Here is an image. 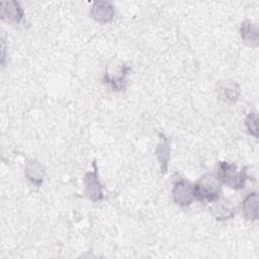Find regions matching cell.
I'll list each match as a JSON object with an SVG mask.
<instances>
[{
    "label": "cell",
    "mask_w": 259,
    "mask_h": 259,
    "mask_svg": "<svg viewBox=\"0 0 259 259\" xmlns=\"http://www.w3.org/2000/svg\"><path fill=\"white\" fill-rule=\"evenodd\" d=\"M240 34L243 42L250 47H257L259 41V33L257 25L251 20H246L241 24Z\"/></svg>",
    "instance_id": "obj_12"
},
{
    "label": "cell",
    "mask_w": 259,
    "mask_h": 259,
    "mask_svg": "<svg viewBox=\"0 0 259 259\" xmlns=\"http://www.w3.org/2000/svg\"><path fill=\"white\" fill-rule=\"evenodd\" d=\"M215 175L222 184L235 190L243 189L250 178L245 168L239 169L236 164L227 161L219 163Z\"/></svg>",
    "instance_id": "obj_1"
},
{
    "label": "cell",
    "mask_w": 259,
    "mask_h": 259,
    "mask_svg": "<svg viewBox=\"0 0 259 259\" xmlns=\"http://www.w3.org/2000/svg\"><path fill=\"white\" fill-rule=\"evenodd\" d=\"M195 199L211 202L221 196L222 183L215 174L205 173L193 184Z\"/></svg>",
    "instance_id": "obj_2"
},
{
    "label": "cell",
    "mask_w": 259,
    "mask_h": 259,
    "mask_svg": "<svg viewBox=\"0 0 259 259\" xmlns=\"http://www.w3.org/2000/svg\"><path fill=\"white\" fill-rule=\"evenodd\" d=\"M131 71V68L126 65H120L117 68H113L112 71L107 70L104 75V82L107 83L114 91H121L125 88L126 77Z\"/></svg>",
    "instance_id": "obj_5"
},
{
    "label": "cell",
    "mask_w": 259,
    "mask_h": 259,
    "mask_svg": "<svg viewBox=\"0 0 259 259\" xmlns=\"http://www.w3.org/2000/svg\"><path fill=\"white\" fill-rule=\"evenodd\" d=\"M173 201L179 206H188L195 199L194 186L185 179H178L172 188Z\"/></svg>",
    "instance_id": "obj_3"
},
{
    "label": "cell",
    "mask_w": 259,
    "mask_h": 259,
    "mask_svg": "<svg viewBox=\"0 0 259 259\" xmlns=\"http://www.w3.org/2000/svg\"><path fill=\"white\" fill-rule=\"evenodd\" d=\"M240 209L245 219L249 221L258 220V194L256 191L249 192L242 200Z\"/></svg>",
    "instance_id": "obj_11"
},
{
    "label": "cell",
    "mask_w": 259,
    "mask_h": 259,
    "mask_svg": "<svg viewBox=\"0 0 259 259\" xmlns=\"http://www.w3.org/2000/svg\"><path fill=\"white\" fill-rule=\"evenodd\" d=\"M241 90L237 83L235 82H227L220 88V96L221 98L228 102V103H234L239 99Z\"/></svg>",
    "instance_id": "obj_13"
},
{
    "label": "cell",
    "mask_w": 259,
    "mask_h": 259,
    "mask_svg": "<svg viewBox=\"0 0 259 259\" xmlns=\"http://www.w3.org/2000/svg\"><path fill=\"white\" fill-rule=\"evenodd\" d=\"M209 203V210L218 221L231 220L236 213V207L225 197L220 196Z\"/></svg>",
    "instance_id": "obj_6"
},
{
    "label": "cell",
    "mask_w": 259,
    "mask_h": 259,
    "mask_svg": "<svg viewBox=\"0 0 259 259\" xmlns=\"http://www.w3.org/2000/svg\"><path fill=\"white\" fill-rule=\"evenodd\" d=\"M24 12L16 1H2L1 2V18L7 22L20 23L23 20Z\"/></svg>",
    "instance_id": "obj_8"
},
{
    "label": "cell",
    "mask_w": 259,
    "mask_h": 259,
    "mask_svg": "<svg viewBox=\"0 0 259 259\" xmlns=\"http://www.w3.org/2000/svg\"><path fill=\"white\" fill-rule=\"evenodd\" d=\"M155 153L160 164L161 172L166 173L169 166L171 147H170L169 139L164 134H159V142L156 146Z\"/></svg>",
    "instance_id": "obj_10"
},
{
    "label": "cell",
    "mask_w": 259,
    "mask_h": 259,
    "mask_svg": "<svg viewBox=\"0 0 259 259\" xmlns=\"http://www.w3.org/2000/svg\"><path fill=\"white\" fill-rule=\"evenodd\" d=\"M84 185H85V195L93 202L100 201L104 198L103 193V185L99 180L98 171L95 162L93 163V170L89 171L85 174L84 177Z\"/></svg>",
    "instance_id": "obj_4"
},
{
    "label": "cell",
    "mask_w": 259,
    "mask_h": 259,
    "mask_svg": "<svg viewBox=\"0 0 259 259\" xmlns=\"http://www.w3.org/2000/svg\"><path fill=\"white\" fill-rule=\"evenodd\" d=\"M24 175L32 185H34L35 187H39L45 180L46 172L38 160L31 159L25 165Z\"/></svg>",
    "instance_id": "obj_9"
},
{
    "label": "cell",
    "mask_w": 259,
    "mask_h": 259,
    "mask_svg": "<svg viewBox=\"0 0 259 259\" xmlns=\"http://www.w3.org/2000/svg\"><path fill=\"white\" fill-rule=\"evenodd\" d=\"M115 14L114 6L107 1H96L90 9L91 17L98 23L106 24L110 22Z\"/></svg>",
    "instance_id": "obj_7"
},
{
    "label": "cell",
    "mask_w": 259,
    "mask_h": 259,
    "mask_svg": "<svg viewBox=\"0 0 259 259\" xmlns=\"http://www.w3.org/2000/svg\"><path fill=\"white\" fill-rule=\"evenodd\" d=\"M258 115L256 111H250L245 118V126L249 135L258 138Z\"/></svg>",
    "instance_id": "obj_14"
}]
</instances>
